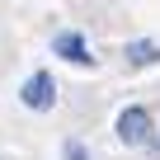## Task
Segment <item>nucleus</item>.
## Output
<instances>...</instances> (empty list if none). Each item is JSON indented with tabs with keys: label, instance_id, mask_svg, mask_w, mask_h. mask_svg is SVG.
Here are the masks:
<instances>
[{
	"label": "nucleus",
	"instance_id": "f257e3e1",
	"mask_svg": "<svg viewBox=\"0 0 160 160\" xmlns=\"http://www.w3.org/2000/svg\"><path fill=\"white\" fill-rule=\"evenodd\" d=\"M113 127H118V141H122V146H146V141L155 137V118H151L146 104H127Z\"/></svg>",
	"mask_w": 160,
	"mask_h": 160
},
{
	"label": "nucleus",
	"instance_id": "f03ea898",
	"mask_svg": "<svg viewBox=\"0 0 160 160\" xmlns=\"http://www.w3.org/2000/svg\"><path fill=\"white\" fill-rule=\"evenodd\" d=\"M52 52H57L61 61L85 66V71H94V66H99V57L90 52V42H85V33H80V28H61V33L52 38Z\"/></svg>",
	"mask_w": 160,
	"mask_h": 160
},
{
	"label": "nucleus",
	"instance_id": "7ed1b4c3",
	"mask_svg": "<svg viewBox=\"0 0 160 160\" xmlns=\"http://www.w3.org/2000/svg\"><path fill=\"white\" fill-rule=\"evenodd\" d=\"M19 99H24V108H33V113H47V108L57 104V80H52L47 71H33V75L24 80Z\"/></svg>",
	"mask_w": 160,
	"mask_h": 160
},
{
	"label": "nucleus",
	"instance_id": "20e7f679",
	"mask_svg": "<svg viewBox=\"0 0 160 160\" xmlns=\"http://www.w3.org/2000/svg\"><path fill=\"white\" fill-rule=\"evenodd\" d=\"M155 61H160V42H151V38L127 42V66H155Z\"/></svg>",
	"mask_w": 160,
	"mask_h": 160
},
{
	"label": "nucleus",
	"instance_id": "39448f33",
	"mask_svg": "<svg viewBox=\"0 0 160 160\" xmlns=\"http://www.w3.org/2000/svg\"><path fill=\"white\" fill-rule=\"evenodd\" d=\"M61 160H85V141H66L61 146Z\"/></svg>",
	"mask_w": 160,
	"mask_h": 160
},
{
	"label": "nucleus",
	"instance_id": "423d86ee",
	"mask_svg": "<svg viewBox=\"0 0 160 160\" xmlns=\"http://www.w3.org/2000/svg\"><path fill=\"white\" fill-rule=\"evenodd\" d=\"M151 141H155V151H160V127H155V137H151Z\"/></svg>",
	"mask_w": 160,
	"mask_h": 160
}]
</instances>
